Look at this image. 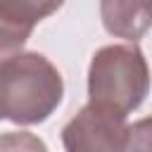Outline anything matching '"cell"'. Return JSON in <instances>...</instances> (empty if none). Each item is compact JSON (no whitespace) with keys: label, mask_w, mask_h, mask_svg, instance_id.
Listing matches in <instances>:
<instances>
[{"label":"cell","mask_w":152,"mask_h":152,"mask_svg":"<svg viewBox=\"0 0 152 152\" xmlns=\"http://www.w3.org/2000/svg\"><path fill=\"white\" fill-rule=\"evenodd\" d=\"M64 81L40 52H17L0 62V119L19 126L43 124L62 102Z\"/></svg>","instance_id":"obj_1"},{"label":"cell","mask_w":152,"mask_h":152,"mask_svg":"<svg viewBox=\"0 0 152 152\" xmlns=\"http://www.w3.org/2000/svg\"><path fill=\"white\" fill-rule=\"evenodd\" d=\"M150 93V66L135 43L100 48L88 66V97L93 104L128 116Z\"/></svg>","instance_id":"obj_2"},{"label":"cell","mask_w":152,"mask_h":152,"mask_svg":"<svg viewBox=\"0 0 152 152\" xmlns=\"http://www.w3.org/2000/svg\"><path fill=\"white\" fill-rule=\"evenodd\" d=\"M128 124L124 114L88 102L64 128L62 145L66 152H124Z\"/></svg>","instance_id":"obj_3"},{"label":"cell","mask_w":152,"mask_h":152,"mask_svg":"<svg viewBox=\"0 0 152 152\" xmlns=\"http://www.w3.org/2000/svg\"><path fill=\"white\" fill-rule=\"evenodd\" d=\"M100 17L112 36L135 43L152 26V0H100Z\"/></svg>","instance_id":"obj_4"},{"label":"cell","mask_w":152,"mask_h":152,"mask_svg":"<svg viewBox=\"0 0 152 152\" xmlns=\"http://www.w3.org/2000/svg\"><path fill=\"white\" fill-rule=\"evenodd\" d=\"M64 0H0V14L19 26L33 28L45 17L55 14Z\"/></svg>","instance_id":"obj_5"},{"label":"cell","mask_w":152,"mask_h":152,"mask_svg":"<svg viewBox=\"0 0 152 152\" xmlns=\"http://www.w3.org/2000/svg\"><path fill=\"white\" fill-rule=\"evenodd\" d=\"M31 31L33 28L19 26V24H14V21H10V19H5L0 14V62H5L12 55L21 52V48L26 45Z\"/></svg>","instance_id":"obj_6"},{"label":"cell","mask_w":152,"mask_h":152,"mask_svg":"<svg viewBox=\"0 0 152 152\" xmlns=\"http://www.w3.org/2000/svg\"><path fill=\"white\" fill-rule=\"evenodd\" d=\"M0 152H50L48 145L28 131H10L0 135Z\"/></svg>","instance_id":"obj_7"},{"label":"cell","mask_w":152,"mask_h":152,"mask_svg":"<svg viewBox=\"0 0 152 152\" xmlns=\"http://www.w3.org/2000/svg\"><path fill=\"white\" fill-rule=\"evenodd\" d=\"M124 152H152V116H145L128 126Z\"/></svg>","instance_id":"obj_8"}]
</instances>
